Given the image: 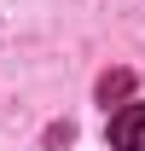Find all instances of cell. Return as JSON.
<instances>
[{
  "mask_svg": "<svg viewBox=\"0 0 145 151\" xmlns=\"http://www.w3.org/2000/svg\"><path fill=\"white\" fill-rule=\"evenodd\" d=\"M105 134H110V151H145V99H128Z\"/></svg>",
  "mask_w": 145,
  "mask_h": 151,
  "instance_id": "6da1fadb",
  "label": "cell"
},
{
  "mask_svg": "<svg viewBox=\"0 0 145 151\" xmlns=\"http://www.w3.org/2000/svg\"><path fill=\"white\" fill-rule=\"evenodd\" d=\"M122 93H128V70H116V76L99 81V99H105V105H110V99H122Z\"/></svg>",
  "mask_w": 145,
  "mask_h": 151,
  "instance_id": "7a4b0ae2",
  "label": "cell"
}]
</instances>
